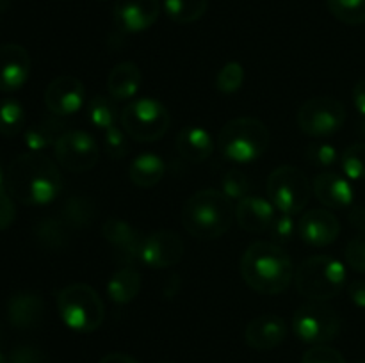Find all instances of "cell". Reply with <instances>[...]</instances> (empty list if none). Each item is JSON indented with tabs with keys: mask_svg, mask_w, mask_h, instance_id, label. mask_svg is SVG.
I'll return each instance as SVG.
<instances>
[{
	"mask_svg": "<svg viewBox=\"0 0 365 363\" xmlns=\"http://www.w3.org/2000/svg\"><path fill=\"white\" fill-rule=\"evenodd\" d=\"M7 363H48V359L39 349L31 347V345H20L11 351Z\"/></svg>",
	"mask_w": 365,
	"mask_h": 363,
	"instance_id": "42",
	"label": "cell"
},
{
	"mask_svg": "<svg viewBox=\"0 0 365 363\" xmlns=\"http://www.w3.org/2000/svg\"><path fill=\"white\" fill-rule=\"evenodd\" d=\"M360 363H365V362H360Z\"/></svg>",
	"mask_w": 365,
	"mask_h": 363,
	"instance_id": "50",
	"label": "cell"
},
{
	"mask_svg": "<svg viewBox=\"0 0 365 363\" xmlns=\"http://www.w3.org/2000/svg\"><path fill=\"white\" fill-rule=\"evenodd\" d=\"M157 363H173V362H168V359H163V362H157Z\"/></svg>",
	"mask_w": 365,
	"mask_h": 363,
	"instance_id": "49",
	"label": "cell"
},
{
	"mask_svg": "<svg viewBox=\"0 0 365 363\" xmlns=\"http://www.w3.org/2000/svg\"><path fill=\"white\" fill-rule=\"evenodd\" d=\"M164 11L175 23H192L205 14L207 0H164Z\"/></svg>",
	"mask_w": 365,
	"mask_h": 363,
	"instance_id": "28",
	"label": "cell"
},
{
	"mask_svg": "<svg viewBox=\"0 0 365 363\" xmlns=\"http://www.w3.org/2000/svg\"><path fill=\"white\" fill-rule=\"evenodd\" d=\"M45 317V302L36 292H16L7 301V319L18 330H31L41 324Z\"/></svg>",
	"mask_w": 365,
	"mask_h": 363,
	"instance_id": "21",
	"label": "cell"
},
{
	"mask_svg": "<svg viewBox=\"0 0 365 363\" xmlns=\"http://www.w3.org/2000/svg\"><path fill=\"white\" fill-rule=\"evenodd\" d=\"M298 127L310 137H328L344 127L346 107L331 96H314L307 100L298 110Z\"/></svg>",
	"mask_w": 365,
	"mask_h": 363,
	"instance_id": "10",
	"label": "cell"
},
{
	"mask_svg": "<svg viewBox=\"0 0 365 363\" xmlns=\"http://www.w3.org/2000/svg\"><path fill=\"white\" fill-rule=\"evenodd\" d=\"M63 224V221L56 219L41 221L38 230H36V237L46 248H61L66 242V230H64Z\"/></svg>",
	"mask_w": 365,
	"mask_h": 363,
	"instance_id": "35",
	"label": "cell"
},
{
	"mask_svg": "<svg viewBox=\"0 0 365 363\" xmlns=\"http://www.w3.org/2000/svg\"><path fill=\"white\" fill-rule=\"evenodd\" d=\"M7 192L24 205H46L59 196L63 187L59 167L41 152L18 155L7 166Z\"/></svg>",
	"mask_w": 365,
	"mask_h": 363,
	"instance_id": "1",
	"label": "cell"
},
{
	"mask_svg": "<svg viewBox=\"0 0 365 363\" xmlns=\"http://www.w3.org/2000/svg\"><path fill=\"white\" fill-rule=\"evenodd\" d=\"M245 84V68L237 60L225 64L216 75V89L223 95H234Z\"/></svg>",
	"mask_w": 365,
	"mask_h": 363,
	"instance_id": "33",
	"label": "cell"
},
{
	"mask_svg": "<svg viewBox=\"0 0 365 363\" xmlns=\"http://www.w3.org/2000/svg\"><path fill=\"white\" fill-rule=\"evenodd\" d=\"M57 310L63 322L78 333H93L106 319L102 298L86 283H71L59 290Z\"/></svg>",
	"mask_w": 365,
	"mask_h": 363,
	"instance_id": "6",
	"label": "cell"
},
{
	"mask_svg": "<svg viewBox=\"0 0 365 363\" xmlns=\"http://www.w3.org/2000/svg\"><path fill=\"white\" fill-rule=\"evenodd\" d=\"M348 217L353 228H356V230H360L362 233H365V205L351 206Z\"/></svg>",
	"mask_w": 365,
	"mask_h": 363,
	"instance_id": "45",
	"label": "cell"
},
{
	"mask_svg": "<svg viewBox=\"0 0 365 363\" xmlns=\"http://www.w3.org/2000/svg\"><path fill=\"white\" fill-rule=\"evenodd\" d=\"M341 223L337 216L327 209H312L302 216L298 223V235L305 244L323 248L337 241Z\"/></svg>",
	"mask_w": 365,
	"mask_h": 363,
	"instance_id": "14",
	"label": "cell"
},
{
	"mask_svg": "<svg viewBox=\"0 0 365 363\" xmlns=\"http://www.w3.org/2000/svg\"><path fill=\"white\" fill-rule=\"evenodd\" d=\"M287 337V324L278 315H260L246 326V344L257 351H271Z\"/></svg>",
	"mask_w": 365,
	"mask_h": 363,
	"instance_id": "20",
	"label": "cell"
},
{
	"mask_svg": "<svg viewBox=\"0 0 365 363\" xmlns=\"http://www.w3.org/2000/svg\"><path fill=\"white\" fill-rule=\"evenodd\" d=\"M88 121L95 128L100 130H109V128L116 127V105H114V100L110 96H95V98L89 100L88 109Z\"/></svg>",
	"mask_w": 365,
	"mask_h": 363,
	"instance_id": "29",
	"label": "cell"
},
{
	"mask_svg": "<svg viewBox=\"0 0 365 363\" xmlns=\"http://www.w3.org/2000/svg\"><path fill=\"white\" fill-rule=\"evenodd\" d=\"M341 167L348 180H365V142H355L344 149Z\"/></svg>",
	"mask_w": 365,
	"mask_h": 363,
	"instance_id": "32",
	"label": "cell"
},
{
	"mask_svg": "<svg viewBox=\"0 0 365 363\" xmlns=\"http://www.w3.org/2000/svg\"><path fill=\"white\" fill-rule=\"evenodd\" d=\"M241 276L253 290L277 295L291 285L294 265L282 246L271 241H259L253 242L242 255Z\"/></svg>",
	"mask_w": 365,
	"mask_h": 363,
	"instance_id": "2",
	"label": "cell"
},
{
	"mask_svg": "<svg viewBox=\"0 0 365 363\" xmlns=\"http://www.w3.org/2000/svg\"><path fill=\"white\" fill-rule=\"evenodd\" d=\"M307 160L317 169H328V167L335 166V162L339 160V152L330 142L317 141L307 148Z\"/></svg>",
	"mask_w": 365,
	"mask_h": 363,
	"instance_id": "34",
	"label": "cell"
},
{
	"mask_svg": "<svg viewBox=\"0 0 365 363\" xmlns=\"http://www.w3.org/2000/svg\"><path fill=\"white\" fill-rule=\"evenodd\" d=\"M102 233L107 244L116 249L118 258L125 265H132L134 260H139L143 238L130 223L123 219H107L102 226Z\"/></svg>",
	"mask_w": 365,
	"mask_h": 363,
	"instance_id": "18",
	"label": "cell"
},
{
	"mask_svg": "<svg viewBox=\"0 0 365 363\" xmlns=\"http://www.w3.org/2000/svg\"><path fill=\"white\" fill-rule=\"evenodd\" d=\"M349 299L359 308H365V280H355L348 285Z\"/></svg>",
	"mask_w": 365,
	"mask_h": 363,
	"instance_id": "43",
	"label": "cell"
},
{
	"mask_svg": "<svg viewBox=\"0 0 365 363\" xmlns=\"http://www.w3.org/2000/svg\"><path fill=\"white\" fill-rule=\"evenodd\" d=\"M143 73L139 66L132 60L116 64L107 77V93L114 102L130 100L141 89Z\"/></svg>",
	"mask_w": 365,
	"mask_h": 363,
	"instance_id": "22",
	"label": "cell"
},
{
	"mask_svg": "<svg viewBox=\"0 0 365 363\" xmlns=\"http://www.w3.org/2000/svg\"><path fill=\"white\" fill-rule=\"evenodd\" d=\"M100 363H139L138 359L132 358V356L123 354V352H113V354H107L100 359Z\"/></svg>",
	"mask_w": 365,
	"mask_h": 363,
	"instance_id": "46",
	"label": "cell"
},
{
	"mask_svg": "<svg viewBox=\"0 0 365 363\" xmlns=\"http://www.w3.org/2000/svg\"><path fill=\"white\" fill-rule=\"evenodd\" d=\"M2 335H4V330H2V324H0V342H2Z\"/></svg>",
	"mask_w": 365,
	"mask_h": 363,
	"instance_id": "48",
	"label": "cell"
},
{
	"mask_svg": "<svg viewBox=\"0 0 365 363\" xmlns=\"http://www.w3.org/2000/svg\"><path fill=\"white\" fill-rule=\"evenodd\" d=\"M86 102V88L77 77L61 75L45 89V105L53 116H70L78 112Z\"/></svg>",
	"mask_w": 365,
	"mask_h": 363,
	"instance_id": "13",
	"label": "cell"
},
{
	"mask_svg": "<svg viewBox=\"0 0 365 363\" xmlns=\"http://www.w3.org/2000/svg\"><path fill=\"white\" fill-rule=\"evenodd\" d=\"M185 253L180 235L170 230H160L143 238L139 260L150 269H166L177 265Z\"/></svg>",
	"mask_w": 365,
	"mask_h": 363,
	"instance_id": "12",
	"label": "cell"
},
{
	"mask_svg": "<svg viewBox=\"0 0 365 363\" xmlns=\"http://www.w3.org/2000/svg\"><path fill=\"white\" fill-rule=\"evenodd\" d=\"M160 14L159 0H116L114 23L123 32H143L152 27Z\"/></svg>",
	"mask_w": 365,
	"mask_h": 363,
	"instance_id": "15",
	"label": "cell"
},
{
	"mask_svg": "<svg viewBox=\"0 0 365 363\" xmlns=\"http://www.w3.org/2000/svg\"><path fill=\"white\" fill-rule=\"evenodd\" d=\"M312 191L327 209H348L355 199L351 182L331 171H323L314 178Z\"/></svg>",
	"mask_w": 365,
	"mask_h": 363,
	"instance_id": "19",
	"label": "cell"
},
{
	"mask_svg": "<svg viewBox=\"0 0 365 363\" xmlns=\"http://www.w3.org/2000/svg\"><path fill=\"white\" fill-rule=\"evenodd\" d=\"M277 212L278 210L274 209L269 198L248 194L241 201H237L235 219H237L239 226L248 233H264V231H269Z\"/></svg>",
	"mask_w": 365,
	"mask_h": 363,
	"instance_id": "17",
	"label": "cell"
},
{
	"mask_svg": "<svg viewBox=\"0 0 365 363\" xmlns=\"http://www.w3.org/2000/svg\"><path fill=\"white\" fill-rule=\"evenodd\" d=\"M64 134V123L56 117H41L25 130V144L31 152H43Z\"/></svg>",
	"mask_w": 365,
	"mask_h": 363,
	"instance_id": "26",
	"label": "cell"
},
{
	"mask_svg": "<svg viewBox=\"0 0 365 363\" xmlns=\"http://www.w3.org/2000/svg\"><path fill=\"white\" fill-rule=\"evenodd\" d=\"M271 134L257 117H235L223 125L217 146L223 157L237 164H250L267 152Z\"/></svg>",
	"mask_w": 365,
	"mask_h": 363,
	"instance_id": "4",
	"label": "cell"
},
{
	"mask_svg": "<svg viewBox=\"0 0 365 363\" xmlns=\"http://www.w3.org/2000/svg\"><path fill=\"white\" fill-rule=\"evenodd\" d=\"M166 173V164L155 153H141L128 166V178L135 187L152 189L159 184Z\"/></svg>",
	"mask_w": 365,
	"mask_h": 363,
	"instance_id": "24",
	"label": "cell"
},
{
	"mask_svg": "<svg viewBox=\"0 0 365 363\" xmlns=\"http://www.w3.org/2000/svg\"><path fill=\"white\" fill-rule=\"evenodd\" d=\"M0 363H7L6 356H4V354H2V352H0Z\"/></svg>",
	"mask_w": 365,
	"mask_h": 363,
	"instance_id": "47",
	"label": "cell"
},
{
	"mask_svg": "<svg viewBox=\"0 0 365 363\" xmlns=\"http://www.w3.org/2000/svg\"><path fill=\"white\" fill-rule=\"evenodd\" d=\"M302 363H346L344 356L334 347H328L327 344L314 345L303 354Z\"/></svg>",
	"mask_w": 365,
	"mask_h": 363,
	"instance_id": "40",
	"label": "cell"
},
{
	"mask_svg": "<svg viewBox=\"0 0 365 363\" xmlns=\"http://www.w3.org/2000/svg\"><path fill=\"white\" fill-rule=\"evenodd\" d=\"M16 217V209L11 199V194L6 191L2 184V173H0V231L7 230Z\"/></svg>",
	"mask_w": 365,
	"mask_h": 363,
	"instance_id": "41",
	"label": "cell"
},
{
	"mask_svg": "<svg viewBox=\"0 0 365 363\" xmlns=\"http://www.w3.org/2000/svg\"><path fill=\"white\" fill-rule=\"evenodd\" d=\"M353 105L359 110L360 117H362L365 125V78L356 82L355 88H353Z\"/></svg>",
	"mask_w": 365,
	"mask_h": 363,
	"instance_id": "44",
	"label": "cell"
},
{
	"mask_svg": "<svg viewBox=\"0 0 365 363\" xmlns=\"http://www.w3.org/2000/svg\"><path fill=\"white\" fill-rule=\"evenodd\" d=\"M292 330L305 344L323 345L341 331V317L327 302L312 301L302 305L292 317Z\"/></svg>",
	"mask_w": 365,
	"mask_h": 363,
	"instance_id": "9",
	"label": "cell"
},
{
	"mask_svg": "<svg viewBox=\"0 0 365 363\" xmlns=\"http://www.w3.org/2000/svg\"><path fill=\"white\" fill-rule=\"evenodd\" d=\"M327 7L342 23H365V0H327Z\"/></svg>",
	"mask_w": 365,
	"mask_h": 363,
	"instance_id": "31",
	"label": "cell"
},
{
	"mask_svg": "<svg viewBox=\"0 0 365 363\" xmlns=\"http://www.w3.org/2000/svg\"><path fill=\"white\" fill-rule=\"evenodd\" d=\"M235 217L232 199L217 189L195 192L182 209V224L191 237L214 241L227 233Z\"/></svg>",
	"mask_w": 365,
	"mask_h": 363,
	"instance_id": "3",
	"label": "cell"
},
{
	"mask_svg": "<svg viewBox=\"0 0 365 363\" xmlns=\"http://www.w3.org/2000/svg\"><path fill=\"white\" fill-rule=\"evenodd\" d=\"M56 159L61 167L70 173H86L93 169L100 159V149L93 135L84 130L64 132L53 144Z\"/></svg>",
	"mask_w": 365,
	"mask_h": 363,
	"instance_id": "11",
	"label": "cell"
},
{
	"mask_svg": "<svg viewBox=\"0 0 365 363\" xmlns=\"http://www.w3.org/2000/svg\"><path fill=\"white\" fill-rule=\"evenodd\" d=\"M121 128L130 139L139 142L159 141L170 130L171 116L166 107L153 98L132 100L121 110Z\"/></svg>",
	"mask_w": 365,
	"mask_h": 363,
	"instance_id": "7",
	"label": "cell"
},
{
	"mask_svg": "<svg viewBox=\"0 0 365 363\" xmlns=\"http://www.w3.org/2000/svg\"><path fill=\"white\" fill-rule=\"evenodd\" d=\"M177 152L189 162H203L214 152V139L202 127H187L177 135Z\"/></svg>",
	"mask_w": 365,
	"mask_h": 363,
	"instance_id": "23",
	"label": "cell"
},
{
	"mask_svg": "<svg viewBox=\"0 0 365 363\" xmlns=\"http://www.w3.org/2000/svg\"><path fill=\"white\" fill-rule=\"evenodd\" d=\"M267 196L274 209L282 214L302 212L312 194V184L302 169L294 166H280L267 178Z\"/></svg>",
	"mask_w": 365,
	"mask_h": 363,
	"instance_id": "8",
	"label": "cell"
},
{
	"mask_svg": "<svg viewBox=\"0 0 365 363\" xmlns=\"http://www.w3.org/2000/svg\"><path fill=\"white\" fill-rule=\"evenodd\" d=\"M31 73V56L16 43L0 46V91L13 93L27 82Z\"/></svg>",
	"mask_w": 365,
	"mask_h": 363,
	"instance_id": "16",
	"label": "cell"
},
{
	"mask_svg": "<svg viewBox=\"0 0 365 363\" xmlns=\"http://www.w3.org/2000/svg\"><path fill=\"white\" fill-rule=\"evenodd\" d=\"M141 292V274L132 265H123L110 276L107 283V295L116 305L134 301Z\"/></svg>",
	"mask_w": 365,
	"mask_h": 363,
	"instance_id": "25",
	"label": "cell"
},
{
	"mask_svg": "<svg viewBox=\"0 0 365 363\" xmlns=\"http://www.w3.org/2000/svg\"><path fill=\"white\" fill-rule=\"evenodd\" d=\"M96 219V205L88 196L75 194L63 205V223L70 228H89Z\"/></svg>",
	"mask_w": 365,
	"mask_h": 363,
	"instance_id": "27",
	"label": "cell"
},
{
	"mask_svg": "<svg viewBox=\"0 0 365 363\" xmlns=\"http://www.w3.org/2000/svg\"><path fill=\"white\" fill-rule=\"evenodd\" d=\"M25 127L24 107L16 100H4L0 103V134L4 137H14Z\"/></svg>",
	"mask_w": 365,
	"mask_h": 363,
	"instance_id": "30",
	"label": "cell"
},
{
	"mask_svg": "<svg viewBox=\"0 0 365 363\" xmlns=\"http://www.w3.org/2000/svg\"><path fill=\"white\" fill-rule=\"evenodd\" d=\"M128 135L125 134L123 128L113 127L109 130H106L103 134V146H106V152L110 159H123L128 153Z\"/></svg>",
	"mask_w": 365,
	"mask_h": 363,
	"instance_id": "38",
	"label": "cell"
},
{
	"mask_svg": "<svg viewBox=\"0 0 365 363\" xmlns=\"http://www.w3.org/2000/svg\"><path fill=\"white\" fill-rule=\"evenodd\" d=\"M298 233V224L294 223V216L291 214H277L273 224L269 228L271 242L282 246L292 241V237Z\"/></svg>",
	"mask_w": 365,
	"mask_h": 363,
	"instance_id": "36",
	"label": "cell"
},
{
	"mask_svg": "<svg viewBox=\"0 0 365 363\" xmlns=\"http://www.w3.org/2000/svg\"><path fill=\"white\" fill-rule=\"evenodd\" d=\"M299 294L310 301L327 302L341 294L346 285V267L330 255H316L307 258L294 274Z\"/></svg>",
	"mask_w": 365,
	"mask_h": 363,
	"instance_id": "5",
	"label": "cell"
},
{
	"mask_svg": "<svg viewBox=\"0 0 365 363\" xmlns=\"http://www.w3.org/2000/svg\"><path fill=\"white\" fill-rule=\"evenodd\" d=\"M221 191L234 201H241L250 194V178L241 169H230L223 177V189Z\"/></svg>",
	"mask_w": 365,
	"mask_h": 363,
	"instance_id": "37",
	"label": "cell"
},
{
	"mask_svg": "<svg viewBox=\"0 0 365 363\" xmlns=\"http://www.w3.org/2000/svg\"><path fill=\"white\" fill-rule=\"evenodd\" d=\"M346 263L356 273L365 274V233L356 235L346 246Z\"/></svg>",
	"mask_w": 365,
	"mask_h": 363,
	"instance_id": "39",
	"label": "cell"
}]
</instances>
